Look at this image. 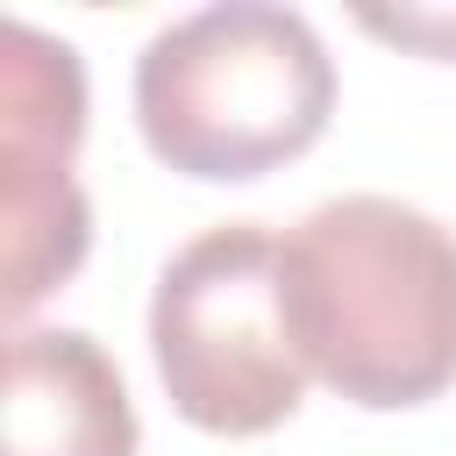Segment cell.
<instances>
[{
    "label": "cell",
    "mask_w": 456,
    "mask_h": 456,
    "mask_svg": "<svg viewBox=\"0 0 456 456\" xmlns=\"http://www.w3.org/2000/svg\"><path fill=\"white\" fill-rule=\"evenodd\" d=\"M0 456H135L114 363L71 328H21L0 356Z\"/></svg>",
    "instance_id": "5b68a950"
},
{
    "label": "cell",
    "mask_w": 456,
    "mask_h": 456,
    "mask_svg": "<svg viewBox=\"0 0 456 456\" xmlns=\"http://www.w3.org/2000/svg\"><path fill=\"white\" fill-rule=\"evenodd\" d=\"M335 64L285 7H207L164 28L135 64V121L157 164L242 185L321 142Z\"/></svg>",
    "instance_id": "7a4b0ae2"
},
{
    "label": "cell",
    "mask_w": 456,
    "mask_h": 456,
    "mask_svg": "<svg viewBox=\"0 0 456 456\" xmlns=\"http://www.w3.org/2000/svg\"><path fill=\"white\" fill-rule=\"evenodd\" d=\"M150 356L178 420L207 435H271L299 413L306 363L285 321L278 242L264 228H207L150 299Z\"/></svg>",
    "instance_id": "3957f363"
},
{
    "label": "cell",
    "mask_w": 456,
    "mask_h": 456,
    "mask_svg": "<svg viewBox=\"0 0 456 456\" xmlns=\"http://www.w3.org/2000/svg\"><path fill=\"white\" fill-rule=\"evenodd\" d=\"M0 157H7V314H28L86 256V200L71 185V150L86 135L78 57L21 21L0 28Z\"/></svg>",
    "instance_id": "277c9868"
},
{
    "label": "cell",
    "mask_w": 456,
    "mask_h": 456,
    "mask_svg": "<svg viewBox=\"0 0 456 456\" xmlns=\"http://www.w3.org/2000/svg\"><path fill=\"white\" fill-rule=\"evenodd\" d=\"M299 363L370 413L456 385V235L399 200H328L278 242Z\"/></svg>",
    "instance_id": "6da1fadb"
},
{
    "label": "cell",
    "mask_w": 456,
    "mask_h": 456,
    "mask_svg": "<svg viewBox=\"0 0 456 456\" xmlns=\"http://www.w3.org/2000/svg\"><path fill=\"white\" fill-rule=\"evenodd\" d=\"M363 28L370 36H392V43H413V50H428V57H456V14H363Z\"/></svg>",
    "instance_id": "8992f818"
}]
</instances>
